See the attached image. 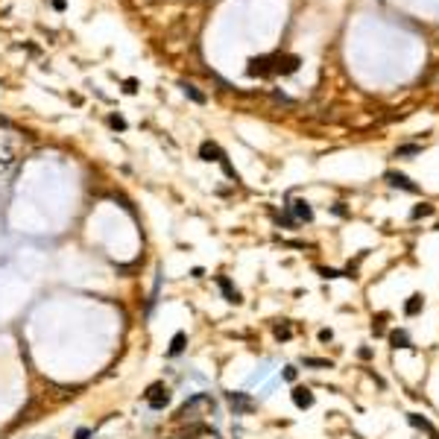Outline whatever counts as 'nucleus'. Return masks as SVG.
<instances>
[{"mask_svg": "<svg viewBox=\"0 0 439 439\" xmlns=\"http://www.w3.org/2000/svg\"><path fill=\"white\" fill-rule=\"evenodd\" d=\"M214 410V398L208 395V392H199V395H193V398H188V404L182 407L176 413V419L179 422H193V419H199V416H208Z\"/></svg>", "mask_w": 439, "mask_h": 439, "instance_id": "nucleus-1", "label": "nucleus"}, {"mask_svg": "<svg viewBox=\"0 0 439 439\" xmlns=\"http://www.w3.org/2000/svg\"><path fill=\"white\" fill-rule=\"evenodd\" d=\"M226 401H228V407L235 410V416H246V413H252V410L258 407V401L249 398L246 392H226Z\"/></svg>", "mask_w": 439, "mask_h": 439, "instance_id": "nucleus-2", "label": "nucleus"}, {"mask_svg": "<svg viewBox=\"0 0 439 439\" xmlns=\"http://www.w3.org/2000/svg\"><path fill=\"white\" fill-rule=\"evenodd\" d=\"M143 398H147V404H150L153 410H164L167 404H170V390H167L164 384H153Z\"/></svg>", "mask_w": 439, "mask_h": 439, "instance_id": "nucleus-3", "label": "nucleus"}, {"mask_svg": "<svg viewBox=\"0 0 439 439\" xmlns=\"http://www.w3.org/2000/svg\"><path fill=\"white\" fill-rule=\"evenodd\" d=\"M384 179L390 182L392 188H401V190H407V193H419V185H416V182H413L410 176H404V173H398V170H390V173H387Z\"/></svg>", "mask_w": 439, "mask_h": 439, "instance_id": "nucleus-4", "label": "nucleus"}, {"mask_svg": "<svg viewBox=\"0 0 439 439\" xmlns=\"http://www.w3.org/2000/svg\"><path fill=\"white\" fill-rule=\"evenodd\" d=\"M217 287L223 290V299H226V302H231V305H240V302H243L240 290H238L235 284H231V281H228L226 275H220V278H217Z\"/></svg>", "mask_w": 439, "mask_h": 439, "instance_id": "nucleus-5", "label": "nucleus"}, {"mask_svg": "<svg viewBox=\"0 0 439 439\" xmlns=\"http://www.w3.org/2000/svg\"><path fill=\"white\" fill-rule=\"evenodd\" d=\"M293 404H296L299 410L313 407V392H310L308 387H293Z\"/></svg>", "mask_w": 439, "mask_h": 439, "instance_id": "nucleus-6", "label": "nucleus"}, {"mask_svg": "<svg viewBox=\"0 0 439 439\" xmlns=\"http://www.w3.org/2000/svg\"><path fill=\"white\" fill-rule=\"evenodd\" d=\"M199 155L205 158V161H220V164L226 161V153H223L217 143H211V141H205V143L199 147Z\"/></svg>", "mask_w": 439, "mask_h": 439, "instance_id": "nucleus-7", "label": "nucleus"}, {"mask_svg": "<svg viewBox=\"0 0 439 439\" xmlns=\"http://www.w3.org/2000/svg\"><path fill=\"white\" fill-rule=\"evenodd\" d=\"M290 211H293V217H296V220H302V223H310V220H313V208H310L305 199L290 202Z\"/></svg>", "mask_w": 439, "mask_h": 439, "instance_id": "nucleus-8", "label": "nucleus"}, {"mask_svg": "<svg viewBox=\"0 0 439 439\" xmlns=\"http://www.w3.org/2000/svg\"><path fill=\"white\" fill-rule=\"evenodd\" d=\"M407 422H410V425H413V427H419V430H425V433H430V436H433V439H439L436 427L430 425V422H427V419H425V416H422V413H407Z\"/></svg>", "mask_w": 439, "mask_h": 439, "instance_id": "nucleus-9", "label": "nucleus"}, {"mask_svg": "<svg viewBox=\"0 0 439 439\" xmlns=\"http://www.w3.org/2000/svg\"><path fill=\"white\" fill-rule=\"evenodd\" d=\"M390 343H392V348H413V340H410V334L404 331V328L390 331Z\"/></svg>", "mask_w": 439, "mask_h": 439, "instance_id": "nucleus-10", "label": "nucleus"}, {"mask_svg": "<svg viewBox=\"0 0 439 439\" xmlns=\"http://www.w3.org/2000/svg\"><path fill=\"white\" fill-rule=\"evenodd\" d=\"M185 343H188V334H185V331H176V334H173V340H170L167 355H170V357H179L182 352H185Z\"/></svg>", "mask_w": 439, "mask_h": 439, "instance_id": "nucleus-11", "label": "nucleus"}, {"mask_svg": "<svg viewBox=\"0 0 439 439\" xmlns=\"http://www.w3.org/2000/svg\"><path fill=\"white\" fill-rule=\"evenodd\" d=\"M422 308H425L422 293H413V296L407 299V305H404V313H407V316H416V313H422Z\"/></svg>", "mask_w": 439, "mask_h": 439, "instance_id": "nucleus-12", "label": "nucleus"}, {"mask_svg": "<svg viewBox=\"0 0 439 439\" xmlns=\"http://www.w3.org/2000/svg\"><path fill=\"white\" fill-rule=\"evenodd\" d=\"M302 363L310 369H331V360H325V357H302Z\"/></svg>", "mask_w": 439, "mask_h": 439, "instance_id": "nucleus-13", "label": "nucleus"}, {"mask_svg": "<svg viewBox=\"0 0 439 439\" xmlns=\"http://www.w3.org/2000/svg\"><path fill=\"white\" fill-rule=\"evenodd\" d=\"M430 214H433V205L422 202V205H416L413 211H410V217H413V220H422V217H430Z\"/></svg>", "mask_w": 439, "mask_h": 439, "instance_id": "nucleus-14", "label": "nucleus"}, {"mask_svg": "<svg viewBox=\"0 0 439 439\" xmlns=\"http://www.w3.org/2000/svg\"><path fill=\"white\" fill-rule=\"evenodd\" d=\"M419 153H422V147H419V143H404V147H398V150H395V155H398V158H401V155H419Z\"/></svg>", "mask_w": 439, "mask_h": 439, "instance_id": "nucleus-15", "label": "nucleus"}, {"mask_svg": "<svg viewBox=\"0 0 439 439\" xmlns=\"http://www.w3.org/2000/svg\"><path fill=\"white\" fill-rule=\"evenodd\" d=\"M182 91H185V94H188L190 100H193V103H205V97H202L199 91H196V88H193V85H188V82H182Z\"/></svg>", "mask_w": 439, "mask_h": 439, "instance_id": "nucleus-16", "label": "nucleus"}, {"mask_svg": "<svg viewBox=\"0 0 439 439\" xmlns=\"http://www.w3.org/2000/svg\"><path fill=\"white\" fill-rule=\"evenodd\" d=\"M319 275H322V278H343L345 273H340V270H331V267H322Z\"/></svg>", "mask_w": 439, "mask_h": 439, "instance_id": "nucleus-17", "label": "nucleus"}, {"mask_svg": "<svg viewBox=\"0 0 439 439\" xmlns=\"http://www.w3.org/2000/svg\"><path fill=\"white\" fill-rule=\"evenodd\" d=\"M202 430H205V427H202V425H193V427H190V430H185V433H182V439H193V436H199Z\"/></svg>", "mask_w": 439, "mask_h": 439, "instance_id": "nucleus-18", "label": "nucleus"}, {"mask_svg": "<svg viewBox=\"0 0 439 439\" xmlns=\"http://www.w3.org/2000/svg\"><path fill=\"white\" fill-rule=\"evenodd\" d=\"M91 427H76V433H73V439H91Z\"/></svg>", "mask_w": 439, "mask_h": 439, "instance_id": "nucleus-19", "label": "nucleus"}, {"mask_svg": "<svg viewBox=\"0 0 439 439\" xmlns=\"http://www.w3.org/2000/svg\"><path fill=\"white\" fill-rule=\"evenodd\" d=\"M372 331H375V337H378V334H384V313L378 316V322H372Z\"/></svg>", "mask_w": 439, "mask_h": 439, "instance_id": "nucleus-20", "label": "nucleus"}, {"mask_svg": "<svg viewBox=\"0 0 439 439\" xmlns=\"http://www.w3.org/2000/svg\"><path fill=\"white\" fill-rule=\"evenodd\" d=\"M319 340H322V343H331V340H334V331H331V328H322V331H319Z\"/></svg>", "mask_w": 439, "mask_h": 439, "instance_id": "nucleus-21", "label": "nucleus"}, {"mask_svg": "<svg viewBox=\"0 0 439 439\" xmlns=\"http://www.w3.org/2000/svg\"><path fill=\"white\" fill-rule=\"evenodd\" d=\"M284 381H290V384L296 381V366H284Z\"/></svg>", "mask_w": 439, "mask_h": 439, "instance_id": "nucleus-22", "label": "nucleus"}, {"mask_svg": "<svg viewBox=\"0 0 439 439\" xmlns=\"http://www.w3.org/2000/svg\"><path fill=\"white\" fill-rule=\"evenodd\" d=\"M275 337H278V340H287V337H290V328H287V325L284 328L278 325V328H275Z\"/></svg>", "mask_w": 439, "mask_h": 439, "instance_id": "nucleus-23", "label": "nucleus"}, {"mask_svg": "<svg viewBox=\"0 0 439 439\" xmlns=\"http://www.w3.org/2000/svg\"><path fill=\"white\" fill-rule=\"evenodd\" d=\"M360 357H363V360H369V357H372V348H366V345H363V348H360Z\"/></svg>", "mask_w": 439, "mask_h": 439, "instance_id": "nucleus-24", "label": "nucleus"}, {"mask_svg": "<svg viewBox=\"0 0 439 439\" xmlns=\"http://www.w3.org/2000/svg\"><path fill=\"white\" fill-rule=\"evenodd\" d=\"M436 231H439V223H436Z\"/></svg>", "mask_w": 439, "mask_h": 439, "instance_id": "nucleus-25", "label": "nucleus"}]
</instances>
